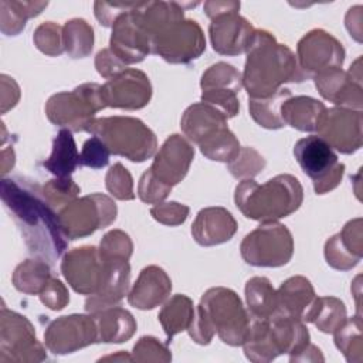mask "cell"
<instances>
[{"label":"cell","mask_w":363,"mask_h":363,"mask_svg":"<svg viewBox=\"0 0 363 363\" xmlns=\"http://www.w3.org/2000/svg\"><path fill=\"white\" fill-rule=\"evenodd\" d=\"M1 201L18 227L28 251L48 262L67 248L58 213L45 200L43 187L27 177H3Z\"/></svg>","instance_id":"6da1fadb"},{"label":"cell","mask_w":363,"mask_h":363,"mask_svg":"<svg viewBox=\"0 0 363 363\" xmlns=\"http://www.w3.org/2000/svg\"><path fill=\"white\" fill-rule=\"evenodd\" d=\"M245 52L241 75L250 98H267L288 82H302L309 78L301 69L292 50L278 43L267 30H255Z\"/></svg>","instance_id":"7a4b0ae2"},{"label":"cell","mask_w":363,"mask_h":363,"mask_svg":"<svg viewBox=\"0 0 363 363\" xmlns=\"http://www.w3.org/2000/svg\"><path fill=\"white\" fill-rule=\"evenodd\" d=\"M251 326V315L235 291L225 286L207 289L187 329L197 345H208L217 333L230 346H242Z\"/></svg>","instance_id":"3957f363"},{"label":"cell","mask_w":363,"mask_h":363,"mask_svg":"<svg viewBox=\"0 0 363 363\" xmlns=\"http://www.w3.org/2000/svg\"><path fill=\"white\" fill-rule=\"evenodd\" d=\"M303 201L301 182L288 173L259 184L254 179L241 180L234 191L237 208L250 220L271 223L295 213Z\"/></svg>","instance_id":"277c9868"},{"label":"cell","mask_w":363,"mask_h":363,"mask_svg":"<svg viewBox=\"0 0 363 363\" xmlns=\"http://www.w3.org/2000/svg\"><path fill=\"white\" fill-rule=\"evenodd\" d=\"M86 132L98 136L112 155L135 163H142L157 152L156 135L138 118L118 115L95 118Z\"/></svg>","instance_id":"5b68a950"},{"label":"cell","mask_w":363,"mask_h":363,"mask_svg":"<svg viewBox=\"0 0 363 363\" xmlns=\"http://www.w3.org/2000/svg\"><path fill=\"white\" fill-rule=\"evenodd\" d=\"M101 85L81 84L72 91L57 92L45 102V115L51 123L71 132H86L96 112L105 109Z\"/></svg>","instance_id":"8992f818"},{"label":"cell","mask_w":363,"mask_h":363,"mask_svg":"<svg viewBox=\"0 0 363 363\" xmlns=\"http://www.w3.org/2000/svg\"><path fill=\"white\" fill-rule=\"evenodd\" d=\"M115 201L102 193L77 197L58 210V220L67 240H78L111 225L116 220Z\"/></svg>","instance_id":"52a82bcc"},{"label":"cell","mask_w":363,"mask_h":363,"mask_svg":"<svg viewBox=\"0 0 363 363\" xmlns=\"http://www.w3.org/2000/svg\"><path fill=\"white\" fill-rule=\"evenodd\" d=\"M240 252L248 265L282 267L294 255V238L288 227L278 221L261 223L242 238Z\"/></svg>","instance_id":"ba28073f"},{"label":"cell","mask_w":363,"mask_h":363,"mask_svg":"<svg viewBox=\"0 0 363 363\" xmlns=\"http://www.w3.org/2000/svg\"><path fill=\"white\" fill-rule=\"evenodd\" d=\"M294 156L302 172L312 180L316 194L329 193L340 184L345 164L318 135L299 139L294 146Z\"/></svg>","instance_id":"9c48e42d"},{"label":"cell","mask_w":363,"mask_h":363,"mask_svg":"<svg viewBox=\"0 0 363 363\" xmlns=\"http://www.w3.org/2000/svg\"><path fill=\"white\" fill-rule=\"evenodd\" d=\"M47 359L35 328L24 316L7 309L0 311V363H37Z\"/></svg>","instance_id":"30bf717a"},{"label":"cell","mask_w":363,"mask_h":363,"mask_svg":"<svg viewBox=\"0 0 363 363\" xmlns=\"http://www.w3.org/2000/svg\"><path fill=\"white\" fill-rule=\"evenodd\" d=\"M206 50V38L196 20L183 18L169 24L152 37L150 51L170 64H189Z\"/></svg>","instance_id":"8fae6325"},{"label":"cell","mask_w":363,"mask_h":363,"mask_svg":"<svg viewBox=\"0 0 363 363\" xmlns=\"http://www.w3.org/2000/svg\"><path fill=\"white\" fill-rule=\"evenodd\" d=\"M108 262L102 258L99 248L82 245L69 250L61 261V272L68 285L81 295H94L105 284Z\"/></svg>","instance_id":"7c38bea8"},{"label":"cell","mask_w":363,"mask_h":363,"mask_svg":"<svg viewBox=\"0 0 363 363\" xmlns=\"http://www.w3.org/2000/svg\"><path fill=\"white\" fill-rule=\"evenodd\" d=\"M44 343L54 354H68L99 343L95 316L72 313L54 319L44 332Z\"/></svg>","instance_id":"4fadbf2b"},{"label":"cell","mask_w":363,"mask_h":363,"mask_svg":"<svg viewBox=\"0 0 363 363\" xmlns=\"http://www.w3.org/2000/svg\"><path fill=\"white\" fill-rule=\"evenodd\" d=\"M145 4L146 1L139 3L136 9L118 17L112 26L109 48L125 65L138 64L152 54V38L142 21Z\"/></svg>","instance_id":"5bb4252c"},{"label":"cell","mask_w":363,"mask_h":363,"mask_svg":"<svg viewBox=\"0 0 363 363\" xmlns=\"http://www.w3.org/2000/svg\"><path fill=\"white\" fill-rule=\"evenodd\" d=\"M345 55L342 43L322 28L308 31L296 45L298 64L309 78L323 71L342 68Z\"/></svg>","instance_id":"9a60e30c"},{"label":"cell","mask_w":363,"mask_h":363,"mask_svg":"<svg viewBox=\"0 0 363 363\" xmlns=\"http://www.w3.org/2000/svg\"><path fill=\"white\" fill-rule=\"evenodd\" d=\"M362 111L346 108H326L318 123V136L333 150L352 155L362 147Z\"/></svg>","instance_id":"2e32d148"},{"label":"cell","mask_w":363,"mask_h":363,"mask_svg":"<svg viewBox=\"0 0 363 363\" xmlns=\"http://www.w3.org/2000/svg\"><path fill=\"white\" fill-rule=\"evenodd\" d=\"M101 92L106 106L135 111L150 102L152 84L143 71L126 68L101 85Z\"/></svg>","instance_id":"e0dca14e"},{"label":"cell","mask_w":363,"mask_h":363,"mask_svg":"<svg viewBox=\"0 0 363 363\" xmlns=\"http://www.w3.org/2000/svg\"><path fill=\"white\" fill-rule=\"evenodd\" d=\"M193 159L194 147L191 142L179 133H173L155 153L149 169L157 180L173 187L187 176Z\"/></svg>","instance_id":"ac0fdd59"},{"label":"cell","mask_w":363,"mask_h":363,"mask_svg":"<svg viewBox=\"0 0 363 363\" xmlns=\"http://www.w3.org/2000/svg\"><path fill=\"white\" fill-rule=\"evenodd\" d=\"M255 33L252 24L238 14L230 11L211 18L208 26L213 50L221 55L234 57L244 54Z\"/></svg>","instance_id":"d6986e66"},{"label":"cell","mask_w":363,"mask_h":363,"mask_svg":"<svg viewBox=\"0 0 363 363\" xmlns=\"http://www.w3.org/2000/svg\"><path fill=\"white\" fill-rule=\"evenodd\" d=\"M234 216L224 207L213 206L201 208L193 224L191 235L201 247H214L230 241L237 233Z\"/></svg>","instance_id":"ffe728a7"},{"label":"cell","mask_w":363,"mask_h":363,"mask_svg":"<svg viewBox=\"0 0 363 363\" xmlns=\"http://www.w3.org/2000/svg\"><path fill=\"white\" fill-rule=\"evenodd\" d=\"M172 279L167 272L157 265H147L136 278L128 292V302L136 309H155L170 296Z\"/></svg>","instance_id":"44dd1931"},{"label":"cell","mask_w":363,"mask_h":363,"mask_svg":"<svg viewBox=\"0 0 363 363\" xmlns=\"http://www.w3.org/2000/svg\"><path fill=\"white\" fill-rule=\"evenodd\" d=\"M277 312L309 323L316 306L318 295L308 278L295 275L279 285L277 289Z\"/></svg>","instance_id":"7402d4cb"},{"label":"cell","mask_w":363,"mask_h":363,"mask_svg":"<svg viewBox=\"0 0 363 363\" xmlns=\"http://www.w3.org/2000/svg\"><path fill=\"white\" fill-rule=\"evenodd\" d=\"M312 78L323 99L335 104L339 108L362 111V85L356 84L342 68L323 71Z\"/></svg>","instance_id":"603a6c76"},{"label":"cell","mask_w":363,"mask_h":363,"mask_svg":"<svg viewBox=\"0 0 363 363\" xmlns=\"http://www.w3.org/2000/svg\"><path fill=\"white\" fill-rule=\"evenodd\" d=\"M108 275L104 286L94 295L85 299V311L96 313L104 309L118 306L129 292L130 284V265L128 261L108 262Z\"/></svg>","instance_id":"cb8c5ba5"},{"label":"cell","mask_w":363,"mask_h":363,"mask_svg":"<svg viewBox=\"0 0 363 363\" xmlns=\"http://www.w3.org/2000/svg\"><path fill=\"white\" fill-rule=\"evenodd\" d=\"M180 126L186 139L199 145L214 130L227 126V118L217 108L200 101L183 112Z\"/></svg>","instance_id":"d4e9b609"},{"label":"cell","mask_w":363,"mask_h":363,"mask_svg":"<svg viewBox=\"0 0 363 363\" xmlns=\"http://www.w3.org/2000/svg\"><path fill=\"white\" fill-rule=\"evenodd\" d=\"M326 106L323 102L305 95L289 96L281 106V116L285 125L301 132H316L320 116Z\"/></svg>","instance_id":"484cf974"},{"label":"cell","mask_w":363,"mask_h":363,"mask_svg":"<svg viewBox=\"0 0 363 363\" xmlns=\"http://www.w3.org/2000/svg\"><path fill=\"white\" fill-rule=\"evenodd\" d=\"M98 328V339L104 343L128 342L136 332V320L133 315L118 306L92 313Z\"/></svg>","instance_id":"4316f807"},{"label":"cell","mask_w":363,"mask_h":363,"mask_svg":"<svg viewBox=\"0 0 363 363\" xmlns=\"http://www.w3.org/2000/svg\"><path fill=\"white\" fill-rule=\"evenodd\" d=\"M196 308L193 301L184 294H176L163 302L157 315L162 329L166 333L167 343L179 333L187 330L194 319Z\"/></svg>","instance_id":"83f0119b"},{"label":"cell","mask_w":363,"mask_h":363,"mask_svg":"<svg viewBox=\"0 0 363 363\" xmlns=\"http://www.w3.org/2000/svg\"><path fill=\"white\" fill-rule=\"evenodd\" d=\"M43 166L55 177H71L79 166V153L71 130H58L52 140L51 155L43 162Z\"/></svg>","instance_id":"f1b7e54d"},{"label":"cell","mask_w":363,"mask_h":363,"mask_svg":"<svg viewBox=\"0 0 363 363\" xmlns=\"http://www.w3.org/2000/svg\"><path fill=\"white\" fill-rule=\"evenodd\" d=\"M245 302L251 318L268 319L278 309L277 289L265 277H252L245 284Z\"/></svg>","instance_id":"f546056e"},{"label":"cell","mask_w":363,"mask_h":363,"mask_svg":"<svg viewBox=\"0 0 363 363\" xmlns=\"http://www.w3.org/2000/svg\"><path fill=\"white\" fill-rule=\"evenodd\" d=\"M48 1H17L1 0L0 1V30L6 35L20 34L28 18L37 17Z\"/></svg>","instance_id":"4dcf8cb0"},{"label":"cell","mask_w":363,"mask_h":363,"mask_svg":"<svg viewBox=\"0 0 363 363\" xmlns=\"http://www.w3.org/2000/svg\"><path fill=\"white\" fill-rule=\"evenodd\" d=\"M51 278L50 265L43 258H28L18 264L13 272L14 288L27 295H40Z\"/></svg>","instance_id":"1f68e13d"},{"label":"cell","mask_w":363,"mask_h":363,"mask_svg":"<svg viewBox=\"0 0 363 363\" xmlns=\"http://www.w3.org/2000/svg\"><path fill=\"white\" fill-rule=\"evenodd\" d=\"M291 91L281 88L271 96L267 98H250L248 109L251 118L265 129H281L285 126L281 116V106L289 98Z\"/></svg>","instance_id":"d6a6232c"},{"label":"cell","mask_w":363,"mask_h":363,"mask_svg":"<svg viewBox=\"0 0 363 363\" xmlns=\"http://www.w3.org/2000/svg\"><path fill=\"white\" fill-rule=\"evenodd\" d=\"M200 152L210 160L230 163L240 153V142L237 136L228 129V126H223L207 138H204L199 145Z\"/></svg>","instance_id":"836d02e7"},{"label":"cell","mask_w":363,"mask_h":363,"mask_svg":"<svg viewBox=\"0 0 363 363\" xmlns=\"http://www.w3.org/2000/svg\"><path fill=\"white\" fill-rule=\"evenodd\" d=\"M62 43L71 58H85L94 48V28L84 18H71L62 26Z\"/></svg>","instance_id":"e575fe53"},{"label":"cell","mask_w":363,"mask_h":363,"mask_svg":"<svg viewBox=\"0 0 363 363\" xmlns=\"http://www.w3.org/2000/svg\"><path fill=\"white\" fill-rule=\"evenodd\" d=\"M335 345L349 363H360L363 360L362 342V316L346 319L335 332Z\"/></svg>","instance_id":"d590c367"},{"label":"cell","mask_w":363,"mask_h":363,"mask_svg":"<svg viewBox=\"0 0 363 363\" xmlns=\"http://www.w3.org/2000/svg\"><path fill=\"white\" fill-rule=\"evenodd\" d=\"M347 319L343 301L335 296H318L309 323L323 333H333Z\"/></svg>","instance_id":"8d00e7d4"},{"label":"cell","mask_w":363,"mask_h":363,"mask_svg":"<svg viewBox=\"0 0 363 363\" xmlns=\"http://www.w3.org/2000/svg\"><path fill=\"white\" fill-rule=\"evenodd\" d=\"M201 91H231L238 94L242 85V75L235 67L227 62H217L210 65L200 79Z\"/></svg>","instance_id":"74e56055"},{"label":"cell","mask_w":363,"mask_h":363,"mask_svg":"<svg viewBox=\"0 0 363 363\" xmlns=\"http://www.w3.org/2000/svg\"><path fill=\"white\" fill-rule=\"evenodd\" d=\"M99 252L106 262L129 261L133 252V242L125 231L111 230L102 237Z\"/></svg>","instance_id":"f35d334b"},{"label":"cell","mask_w":363,"mask_h":363,"mask_svg":"<svg viewBox=\"0 0 363 363\" xmlns=\"http://www.w3.org/2000/svg\"><path fill=\"white\" fill-rule=\"evenodd\" d=\"M267 164L265 157L255 150L254 147L245 146L240 149L238 156L227 164L230 173L240 180L245 179H254L257 174H259Z\"/></svg>","instance_id":"ab89813d"},{"label":"cell","mask_w":363,"mask_h":363,"mask_svg":"<svg viewBox=\"0 0 363 363\" xmlns=\"http://www.w3.org/2000/svg\"><path fill=\"white\" fill-rule=\"evenodd\" d=\"M79 193V186L71 177H55L43 186L45 200L58 210L74 201Z\"/></svg>","instance_id":"60d3db41"},{"label":"cell","mask_w":363,"mask_h":363,"mask_svg":"<svg viewBox=\"0 0 363 363\" xmlns=\"http://www.w3.org/2000/svg\"><path fill=\"white\" fill-rule=\"evenodd\" d=\"M33 41L37 50L48 57H58L65 51L62 43V27L54 21L41 23L34 30Z\"/></svg>","instance_id":"b9f144b4"},{"label":"cell","mask_w":363,"mask_h":363,"mask_svg":"<svg viewBox=\"0 0 363 363\" xmlns=\"http://www.w3.org/2000/svg\"><path fill=\"white\" fill-rule=\"evenodd\" d=\"M105 186L108 193L116 200L128 201L135 199L132 174L122 163H115L109 167L105 176Z\"/></svg>","instance_id":"7bdbcfd3"},{"label":"cell","mask_w":363,"mask_h":363,"mask_svg":"<svg viewBox=\"0 0 363 363\" xmlns=\"http://www.w3.org/2000/svg\"><path fill=\"white\" fill-rule=\"evenodd\" d=\"M132 360L139 363H149V362L167 363L172 360V353L167 347V343L164 345L153 336H142L133 346Z\"/></svg>","instance_id":"ee69618b"},{"label":"cell","mask_w":363,"mask_h":363,"mask_svg":"<svg viewBox=\"0 0 363 363\" xmlns=\"http://www.w3.org/2000/svg\"><path fill=\"white\" fill-rule=\"evenodd\" d=\"M323 254H325V259H326L328 265H330L332 268L339 269V271H349V269L354 268L360 261V258L353 255L343 245V242L339 237V233L332 235L330 238H328V241L325 242Z\"/></svg>","instance_id":"f6af8a7d"},{"label":"cell","mask_w":363,"mask_h":363,"mask_svg":"<svg viewBox=\"0 0 363 363\" xmlns=\"http://www.w3.org/2000/svg\"><path fill=\"white\" fill-rule=\"evenodd\" d=\"M173 187L157 180L150 169L145 170L138 183V197L146 204H159L166 200Z\"/></svg>","instance_id":"bcb514c9"},{"label":"cell","mask_w":363,"mask_h":363,"mask_svg":"<svg viewBox=\"0 0 363 363\" xmlns=\"http://www.w3.org/2000/svg\"><path fill=\"white\" fill-rule=\"evenodd\" d=\"M109 149L106 145L98 138L91 136L82 145V150L79 153V166L91 167V169H102L109 163Z\"/></svg>","instance_id":"7dc6e473"},{"label":"cell","mask_w":363,"mask_h":363,"mask_svg":"<svg viewBox=\"0 0 363 363\" xmlns=\"http://www.w3.org/2000/svg\"><path fill=\"white\" fill-rule=\"evenodd\" d=\"M189 213H190L189 206L182 204L179 201H163L150 208V214L157 223L163 225H170V227L183 224Z\"/></svg>","instance_id":"c3c4849f"},{"label":"cell","mask_w":363,"mask_h":363,"mask_svg":"<svg viewBox=\"0 0 363 363\" xmlns=\"http://www.w3.org/2000/svg\"><path fill=\"white\" fill-rule=\"evenodd\" d=\"M238 94L231 91H203L200 101L206 102L214 108H217L227 119L234 118L240 111V102H238Z\"/></svg>","instance_id":"681fc988"},{"label":"cell","mask_w":363,"mask_h":363,"mask_svg":"<svg viewBox=\"0 0 363 363\" xmlns=\"http://www.w3.org/2000/svg\"><path fill=\"white\" fill-rule=\"evenodd\" d=\"M41 303L51 311H61L69 302V292L67 286L57 278H50L44 289L38 295Z\"/></svg>","instance_id":"f907efd6"},{"label":"cell","mask_w":363,"mask_h":363,"mask_svg":"<svg viewBox=\"0 0 363 363\" xmlns=\"http://www.w3.org/2000/svg\"><path fill=\"white\" fill-rule=\"evenodd\" d=\"M139 3H108V1H95L94 13L99 24L104 27H112L118 17L136 9Z\"/></svg>","instance_id":"816d5d0a"},{"label":"cell","mask_w":363,"mask_h":363,"mask_svg":"<svg viewBox=\"0 0 363 363\" xmlns=\"http://www.w3.org/2000/svg\"><path fill=\"white\" fill-rule=\"evenodd\" d=\"M362 218H353L345 224L342 231L339 233V237L343 242V245L357 258L362 259L363 255V225Z\"/></svg>","instance_id":"f5cc1de1"},{"label":"cell","mask_w":363,"mask_h":363,"mask_svg":"<svg viewBox=\"0 0 363 363\" xmlns=\"http://www.w3.org/2000/svg\"><path fill=\"white\" fill-rule=\"evenodd\" d=\"M95 68L98 74L105 78L111 79L126 69V65L111 51V48L101 50L95 57Z\"/></svg>","instance_id":"db71d44e"},{"label":"cell","mask_w":363,"mask_h":363,"mask_svg":"<svg viewBox=\"0 0 363 363\" xmlns=\"http://www.w3.org/2000/svg\"><path fill=\"white\" fill-rule=\"evenodd\" d=\"M0 96H1V113L4 115L9 109L14 108L20 99V86L14 78L1 74L0 75Z\"/></svg>","instance_id":"11a10c76"},{"label":"cell","mask_w":363,"mask_h":363,"mask_svg":"<svg viewBox=\"0 0 363 363\" xmlns=\"http://www.w3.org/2000/svg\"><path fill=\"white\" fill-rule=\"evenodd\" d=\"M345 24L347 31L356 41H362V6L350 7L345 17Z\"/></svg>","instance_id":"9f6ffc18"},{"label":"cell","mask_w":363,"mask_h":363,"mask_svg":"<svg viewBox=\"0 0 363 363\" xmlns=\"http://www.w3.org/2000/svg\"><path fill=\"white\" fill-rule=\"evenodd\" d=\"M240 1H206L204 3V13L211 20L216 16L230 13V11H240Z\"/></svg>","instance_id":"6f0895ef"},{"label":"cell","mask_w":363,"mask_h":363,"mask_svg":"<svg viewBox=\"0 0 363 363\" xmlns=\"http://www.w3.org/2000/svg\"><path fill=\"white\" fill-rule=\"evenodd\" d=\"M323 354L319 347L312 345L311 342L299 350L296 354L289 357V362H323Z\"/></svg>","instance_id":"680465c9"},{"label":"cell","mask_w":363,"mask_h":363,"mask_svg":"<svg viewBox=\"0 0 363 363\" xmlns=\"http://www.w3.org/2000/svg\"><path fill=\"white\" fill-rule=\"evenodd\" d=\"M16 163V153L13 146H4L1 147V153H0V172L1 174H6L7 172H10L14 167Z\"/></svg>","instance_id":"91938a15"},{"label":"cell","mask_w":363,"mask_h":363,"mask_svg":"<svg viewBox=\"0 0 363 363\" xmlns=\"http://www.w3.org/2000/svg\"><path fill=\"white\" fill-rule=\"evenodd\" d=\"M349 74V77L359 85H362V57H359L352 65L350 69L346 71Z\"/></svg>","instance_id":"94428289"},{"label":"cell","mask_w":363,"mask_h":363,"mask_svg":"<svg viewBox=\"0 0 363 363\" xmlns=\"http://www.w3.org/2000/svg\"><path fill=\"white\" fill-rule=\"evenodd\" d=\"M106 360H113V362H133L132 360V354H128L123 350H119L115 354H108L105 357H101L99 362H106Z\"/></svg>","instance_id":"6125c7cd"}]
</instances>
